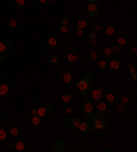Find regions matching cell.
Returning <instances> with one entry per match:
<instances>
[{"mask_svg":"<svg viewBox=\"0 0 137 152\" xmlns=\"http://www.w3.org/2000/svg\"><path fill=\"white\" fill-rule=\"evenodd\" d=\"M86 121H89L92 126H93L96 130H103V129L106 128L107 125V116L104 115H93V112H90V114H86Z\"/></svg>","mask_w":137,"mask_h":152,"instance_id":"6da1fadb","label":"cell"},{"mask_svg":"<svg viewBox=\"0 0 137 152\" xmlns=\"http://www.w3.org/2000/svg\"><path fill=\"white\" fill-rule=\"evenodd\" d=\"M89 86H90V82H88V81H85L82 78V80H80L74 85V91L78 95H86V93L89 92Z\"/></svg>","mask_w":137,"mask_h":152,"instance_id":"7a4b0ae2","label":"cell"},{"mask_svg":"<svg viewBox=\"0 0 137 152\" xmlns=\"http://www.w3.org/2000/svg\"><path fill=\"white\" fill-rule=\"evenodd\" d=\"M119 67H121V60L118 59V58H111L108 64H107V73L113 74L115 70H119Z\"/></svg>","mask_w":137,"mask_h":152,"instance_id":"3957f363","label":"cell"},{"mask_svg":"<svg viewBox=\"0 0 137 152\" xmlns=\"http://www.w3.org/2000/svg\"><path fill=\"white\" fill-rule=\"evenodd\" d=\"M66 49H69L66 54V59L70 64H74L75 62H78V55H77V51L71 47H66Z\"/></svg>","mask_w":137,"mask_h":152,"instance_id":"277c9868","label":"cell"},{"mask_svg":"<svg viewBox=\"0 0 137 152\" xmlns=\"http://www.w3.org/2000/svg\"><path fill=\"white\" fill-rule=\"evenodd\" d=\"M51 114H52V108L49 107L48 104H44V106L37 108V115L41 116V118H47V116H49Z\"/></svg>","mask_w":137,"mask_h":152,"instance_id":"5b68a950","label":"cell"},{"mask_svg":"<svg viewBox=\"0 0 137 152\" xmlns=\"http://www.w3.org/2000/svg\"><path fill=\"white\" fill-rule=\"evenodd\" d=\"M59 71L62 74V78H63V82H65V84H71V82H73V74L67 70V67H60Z\"/></svg>","mask_w":137,"mask_h":152,"instance_id":"8992f818","label":"cell"},{"mask_svg":"<svg viewBox=\"0 0 137 152\" xmlns=\"http://www.w3.org/2000/svg\"><path fill=\"white\" fill-rule=\"evenodd\" d=\"M102 30L106 36H113L114 33H115V25L111 24V22H106L102 26Z\"/></svg>","mask_w":137,"mask_h":152,"instance_id":"52a82bcc","label":"cell"},{"mask_svg":"<svg viewBox=\"0 0 137 152\" xmlns=\"http://www.w3.org/2000/svg\"><path fill=\"white\" fill-rule=\"evenodd\" d=\"M81 104H82V108H84L85 114H90V112H93V101L90 100V99H82Z\"/></svg>","mask_w":137,"mask_h":152,"instance_id":"ba28073f","label":"cell"},{"mask_svg":"<svg viewBox=\"0 0 137 152\" xmlns=\"http://www.w3.org/2000/svg\"><path fill=\"white\" fill-rule=\"evenodd\" d=\"M103 97H104V92H103L102 88H95L93 91H92V101H96L98 103L99 100H102Z\"/></svg>","mask_w":137,"mask_h":152,"instance_id":"9c48e42d","label":"cell"},{"mask_svg":"<svg viewBox=\"0 0 137 152\" xmlns=\"http://www.w3.org/2000/svg\"><path fill=\"white\" fill-rule=\"evenodd\" d=\"M86 14L89 16H96L99 14V6L96 3H89L86 7Z\"/></svg>","mask_w":137,"mask_h":152,"instance_id":"30bf717a","label":"cell"},{"mask_svg":"<svg viewBox=\"0 0 137 152\" xmlns=\"http://www.w3.org/2000/svg\"><path fill=\"white\" fill-rule=\"evenodd\" d=\"M80 130V132L82 133H85V132H89L90 129H92V123H90L89 121H80V125H78V128H77Z\"/></svg>","mask_w":137,"mask_h":152,"instance_id":"8fae6325","label":"cell"},{"mask_svg":"<svg viewBox=\"0 0 137 152\" xmlns=\"http://www.w3.org/2000/svg\"><path fill=\"white\" fill-rule=\"evenodd\" d=\"M8 91H10V84H8V81H1V82H0V99L6 96L8 93Z\"/></svg>","mask_w":137,"mask_h":152,"instance_id":"7c38bea8","label":"cell"},{"mask_svg":"<svg viewBox=\"0 0 137 152\" xmlns=\"http://www.w3.org/2000/svg\"><path fill=\"white\" fill-rule=\"evenodd\" d=\"M66 123H67V126H70V128H78L80 119L77 118V116H67Z\"/></svg>","mask_w":137,"mask_h":152,"instance_id":"4fadbf2b","label":"cell"},{"mask_svg":"<svg viewBox=\"0 0 137 152\" xmlns=\"http://www.w3.org/2000/svg\"><path fill=\"white\" fill-rule=\"evenodd\" d=\"M10 51V41L3 40L0 41V54H7Z\"/></svg>","mask_w":137,"mask_h":152,"instance_id":"5bb4252c","label":"cell"},{"mask_svg":"<svg viewBox=\"0 0 137 152\" xmlns=\"http://www.w3.org/2000/svg\"><path fill=\"white\" fill-rule=\"evenodd\" d=\"M58 43H59L58 37H56V36H51L47 40V48H55V47L58 45Z\"/></svg>","mask_w":137,"mask_h":152,"instance_id":"9a60e30c","label":"cell"},{"mask_svg":"<svg viewBox=\"0 0 137 152\" xmlns=\"http://www.w3.org/2000/svg\"><path fill=\"white\" fill-rule=\"evenodd\" d=\"M48 63H52V64H56L59 63V60H60V55L59 54H52V55L48 56Z\"/></svg>","mask_w":137,"mask_h":152,"instance_id":"2e32d148","label":"cell"},{"mask_svg":"<svg viewBox=\"0 0 137 152\" xmlns=\"http://www.w3.org/2000/svg\"><path fill=\"white\" fill-rule=\"evenodd\" d=\"M115 41H117L118 45H121V47H125V45H128V36H125V34H122V36H118Z\"/></svg>","mask_w":137,"mask_h":152,"instance_id":"e0dca14e","label":"cell"},{"mask_svg":"<svg viewBox=\"0 0 137 152\" xmlns=\"http://www.w3.org/2000/svg\"><path fill=\"white\" fill-rule=\"evenodd\" d=\"M14 149H16V151H26V149H27L26 143H24V141L14 143Z\"/></svg>","mask_w":137,"mask_h":152,"instance_id":"ac0fdd59","label":"cell"},{"mask_svg":"<svg viewBox=\"0 0 137 152\" xmlns=\"http://www.w3.org/2000/svg\"><path fill=\"white\" fill-rule=\"evenodd\" d=\"M75 28H78V29H84L85 30L86 28H88V21L86 19H78L77 22H75Z\"/></svg>","mask_w":137,"mask_h":152,"instance_id":"d6986e66","label":"cell"},{"mask_svg":"<svg viewBox=\"0 0 137 152\" xmlns=\"http://www.w3.org/2000/svg\"><path fill=\"white\" fill-rule=\"evenodd\" d=\"M96 108H98L100 112H106L108 108H107V103L106 101H103V100H99L98 104H96Z\"/></svg>","mask_w":137,"mask_h":152,"instance_id":"ffe728a7","label":"cell"},{"mask_svg":"<svg viewBox=\"0 0 137 152\" xmlns=\"http://www.w3.org/2000/svg\"><path fill=\"white\" fill-rule=\"evenodd\" d=\"M8 133H10L11 136H14V137L18 136V134H19V128H18L16 125H11V126L8 128Z\"/></svg>","mask_w":137,"mask_h":152,"instance_id":"44dd1931","label":"cell"},{"mask_svg":"<svg viewBox=\"0 0 137 152\" xmlns=\"http://www.w3.org/2000/svg\"><path fill=\"white\" fill-rule=\"evenodd\" d=\"M111 51H113V55H119V54H122V51H123V47L115 44L114 47H111Z\"/></svg>","mask_w":137,"mask_h":152,"instance_id":"7402d4cb","label":"cell"},{"mask_svg":"<svg viewBox=\"0 0 137 152\" xmlns=\"http://www.w3.org/2000/svg\"><path fill=\"white\" fill-rule=\"evenodd\" d=\"M19 26V21L16 19V18H11V19L8 21V28H11V29H15Z\"/></svg>","mask_w":137,"mask_h":152,"instance_id":"603a6c76","label":"cell"},{"mask_svg":"<svg viewBox=\"0 0 137 152\" xmlns=\"http://www.w3.org/2000/svg\"><path fill=\"white\" fill-rule=\"evenodd\" d=\"M88 59H90V60L100 59V54H99V51H90L89 55H88Z\"/></svg>","mask_w":137,"mask_h":152,"instance_id":"cb8c5ba5","label":"cell"},{"mask_svg":"<svg viewBox=\"0 0 137 152\" xmlns=\"http://www.w3.org/2000/svg\"><path fill=\"white\" fill-rule=\"evenodd\" d=\"M30 122H32V126H39L40 125V122H41V116H39V115H33L32 116V119H30Z\"/></svg>","mask_w":137,"mask_h":152,"instance_id":"d4e9b609","label":"cell"},{"mask_svg":"<svg viewBox=\"0 0 137 152\" xmlns=\"http://www.w3.org/2000/svg\"><path fill=\"white\" fill-rule=\"evenodd\" d=\"M55 152H62L65 151V143L63 141H58L56 144H55Z\"/></svg>","mask_w":137,"mask_h":152,"instance_id":"484cf974","label":"cell"},{"mask_svg":"<svg viewBox=\"0 0 137 152\" xmlns=\"http://www.w3.org/2000/svg\"><path fill=\"white\" fill-rule=\"evenodd\" d=\"M89 44L90 45L98 44V34H96V33H90L89 34Z\"/></svg>","mask_w":137,"mask_h":152,"instance_id":"4316f807","label":"cell"},{"mask_svg":"<svg viewBox=\"0 0 137 152\" xmlns=\"http://www.w3.org/2000/svg\"><path fill=\"white\" fill-rule=\"evenodd\" d=\"M73 100V95L71 93H63L62 95V101L63 103H70Z\"/></svg>","mask_w":137,"mask_h":152,"instance_id":"83f0119b","label":"cell"},{"mask_svg":"<svg viewBox=\"0 0 137 152\" xmlns=\"http://www.w3.org/2000/svg\"><path fill=\"white\" fill-rule=\"evenodd\" d=\"M106 100L107 103H115L117 101V96L114 93H106Z\"/></svg>","mask_w":137,"mask_h":152,"instance_id":"f1b7e54d","label":"cell"},{"mask_svg":"<svg viewBox=\"0 0 137 152\" xmlns=\"http://www.w3.org/2000/svg\"><path fill=\"white\" fill-rule=\"evenodd\" d=\"M69 30H70V28H69V26H65V25H60V28H59V33H60L62 36H67V34H69Z\"/></svg>","mask_w":137,"mask_h":152,"instance_id":"f546056e","label":"cell"},{"mask_svg":"<svg viewBox=\"0 0 137 152\" xmlns=\"http://www.w3.org/2000/svg\"><path fill=\"white\" fill-rule=\"evenodd\" d=\"M107 64H108V62H107V59H98V67L99 69H107Z\"/></svg>","mask_w":137,"mask_h":152,"instance_id":"4dcf8cb0","label":"cell"},{"mask_svg":"<svg viewBox=\"0 0 137 152\" xmlns=\"http://www.w3.org/2000/svg\"><path fill=\"white\" fill-rule=\"evenodd\" d=\"M25 3H26V0H14V1H12V4H14L15 8H22L25 6Z\"/></svg>","mask_w":137,"mask_h":152,"instance_id":"1f68e13d","label":"cell"},{"mask_svg":"<svg viewBox=\"0 0 137 152\" xmlns=\"http://www.w3.org/2000/svg\"><path fill=\"white\" fill-rule=\"evenodd\" d=\"M103 55L106 56V58H111V56H113L111 47H104V48H103Z\"/></svg>","mask_w":137,"mask_h":152,"instance_id":"d6a6232c","label":"cell"},{"mask_svg":"<svg viewBox=\"0 0 137 152\" xmlns=\"http://www.w3.org/2000/svg\"><path fill=\"white\" fill-rule=\"evenodd\" d=\"M117 111L118 112H125L126 111V104H123V103H117Z\"/></svg>","mask_w":137,"mask_h":152,"instance_id":"836d02e7","label":"cell"},{"mask_svg":"<svg viewBox=\"0 0 137 152\" xmlns=\"http://www.w3.org/2000/svg\"><path fill=\"white\" fill-rule=\"evenodd\" d=\"M47 0H36V6H37V7L39 8H44L45 7V6H47Z\"/></svg>","mask_w":137,"mask_h":152,"instance_id":"e575fe53","label":"cell"},{"mask_svg":"<svg viewBox=\"0 0 137 152\" xmlns=\"http://www.w3.org/2000/svg\"><path fill=\"white\" fill-rule=\"evenodd\" d=\"M74 34L78 37V39H81V37H84V34H85V33H84V29L75 28V29H74Z\"/></svg>","mask_w":137,"mask_h":152,"instance_id":"d590c367","label":"cell"},{"mask_svg":"<svg viewBox=\"0 0 137 152\" xmlns=\"http://www.w3.org/2000/svg\"><path fill=\"white\" fill-rule=\"evenodd\" d=\"M119 100H121V103H123V104H129L130 103V97L126 96V95H123V96L119 97Z\"/></svg>","mask_w":137,"mask_h":152,"instance_id":"8d00e7d4","label":"cell"},{"mask_svg":"<svg viewBox=\"0 0 137 152\" xmlns=\"http://www.w3.org/2000/svg\"><path fill=\"white\" fill-rule=\"evenodd\" d=\"M7 138V132L4 129H0V141H4Z\"/></svg>","mask_w":137,"mask_h":152,"instance_id":"74e56055","label":"cell"},{"mask_svg":"<svg viewBox=\"0 0 137 152\" xmlns=\"http://www.w3.org/2000/svg\"><path fill=\"white\" fill-rule=\"evenodd\" d=\"M60 25H65V26H69V18L66 15H63L60 18Z\"/></svg>","mask_w":137,"mask_h":152,"instance_id":"f35d334b","label":"cell"},{"mask_svg":"<svg viewBox=\"0 0 137 152\" xmlns=\"http://www.w3.org/2000/svg\"><path fill=\"white\" fill-rule=\"evenodd\" d=\"M84 80L88 81V82H92V80H93V74H92V73H88V74H85V76H84Z\"/></svg>","mask_w":137,"mask_h":152,"instance_id":"ab89813d","label":"cell"},{"mask_svg":"<svg viewBox=\"0 0 137 152\" xmlns=\"http://www.w3.org/2000/svg\"><path fill=\"white\" fill-rule=\"evenodd\" d=\"M92 28H93L95 32L98 33V32H100V30H102V25H100V24H93V25H92Z\"/></svg>","mask_w":137,"mask_h":152,"instance_id":"60d3db41","label":"cell"},{"mask_svg":"<svg viewBox=\"0 0 137 152\" xmlns=\"http://www.w3.org/2000/svg\"><path fill=\"white\" fill-rule=\"evenodd\" d=\"M128 70L130 71V74H132V73H136V66L132 64V63H129V64H128Z\"/></svg>","mask_w":137,"mask_h":152,"instance_id":"b9f144b4","label":"cell"},{"mask_svg":"<svg viewBox=\"0 0 137 152\" xmlns=\"http://www.w3.org/2000/svg\"><path fill=\"white\" fill-rule=\"evenodd\" d=\"M73 112H74V108L73 107H67L66 110H65V114H66V115H71Z\"/></svg>","mask_w":137,"mask_h":152,"instance_id":"7bdbcfd3","label":"cell"},{"mask_svg":"<svg viewBox=\"0 0 137 152\" xmlns=\"http://www.w3.org/2000/svg\"><path fill=\"white\" fill-rule=\"evenodd\" d=\"M29 114H30V116L37 115V108H30V111H29Z\"/></svg>","mask_w":137,"mask_h":152,"instance_id":"ee69618b","label":"cell"},{"mask_svg":"<svg viewBox=\"0 0 137 152\" xmlns=\"http://www.w3.org/2000/svg\"><path fill=\"white\" fill-rule=\"evenodd\" d=\"M130 51H132V54H136V52H137V45H132Z\"/></svg>","mask_w":137,"mask_h":152,"instance_id":"f6af8a7d","label":"cell"},{"mask_svg":"<svg viewBox=\"0 0 137 152\" xmlns=\"http://www.w3.org/2000/svg\"><path fill=\"white\" fill-rule=\"evenodd\" d=\"M6 148H7L8 151H11V149H14V144H7L6 145Z\"/></svg>","mask_w":137,"mask_h":152,"instance_id":"bcb514c9","label":"cell"},{"mask_svg":"<svg viewBox=\"0 0 137 152\" xmlns=\"http://www.w3.org/2000/svg\"><path fill=\"white\" fill-rule=\"evenodd\" d=\"M81 62H82V64H86V63H88V58H86V56H84V58L81 59Z\"/></svg>","mask_w":137,"mask_h":152,"instance_id":"7dc6e473","label":"cell"},{"mask_svg":"<svg viewBox=\"0 0 137 152\" xmlns=\"http://www.w3.org/2000/svg\"><path fill=\"white\" fill-rule=\"evenodd\" d=\"M132 80H133V81L137 80V74H136V73H132Z\"/></svg>","mask_w":137,"mask_h":152,"instance_id":"c3c4849f","label":"cell"},{"mask_svg":"<svg viewBox=\"0 0 137 152\" xmlns=\"http://www.w3.org/2000/svg\"><path fill=\"white\" fill-rule=\"evenodd\" d=\"M6 59V54H0V60H4Z\"/></svg>","mask_w":137,"mask_h":152,"instance_id":"681fc988","label":"cell"},{"mask_svg":"<svg viewBox=\"0 0 137 152\" xmlns=\"http://www.w3.org/2000/svg\"><path fill=\"white\" fill-rule=\"evenodd\" d=\"M89 3H96V0H88V4Z\"/></svg>","mask_w":137,"mask_h":152,"instance_id":"f907efd6","label":"cell"},{"mask_svg":"<svg viewBox=\"0 0 137 152\" xmlns=\"http://www.w3.org/2000/svg\"><path fill=\"white\" fill-rule=\"evenodd\" d=\"M47 1H49V3H52V1H55V0H47Z\"/></svg>","mask_w":137,"mask_h":152,"instance_id":"816d5d0a","label":"cell"},{"mask_svg":"<svg viewBox=\"0 0 137 152\" xmlns=\"http://www.w3.org/2000/svg\"><path fill=\"white\" fill-rule=\"evenodd\" d=\"M0 129H3V125H1V123H0Z\"/></svg>","mask_w":137,"mask_h":152,"instance_id":"f5cc1de1","label":"cell"},{"mask_svg":"<svg viewBox=\"0 0 137 152\" xmlns=\"http://www.w3.org/2000/svg\"><path fill=\"white\" fill-rule=\"evenodd\" d=\"M0 76H1V71H0Z\"/></svg>","mask_w":137,"mask_h":152,"instance_id":"db71d44e","label":"cell"}]
</instances>
